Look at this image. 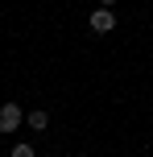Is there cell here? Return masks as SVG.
Returning <instances> with one entry per match:
<instances>
[{"label":"cell","instance_id":"1","mask_svg":"<svg viewBox=\"0 0 153 157\" xmlns=\"http://www.w3.org/2000/svg\"><path fill=\"white\" fill-rule=\"evenodd\" d=\"M87 25H91V33H99V37H104V33H112V29H116V13L95 4V13L87 17Z\"/></svg>","mask_w":153,"mask_h":157},{"label":"cell","instance_id":"2","mask_svg":"<svg viewBox=\"0 0 153 157\" xmlns=\"http://www.w3.org/2000/svg\"><path fill=\"white\" fill-rule=\"evenodd\" d=\"M25 124V112L17 103H0V132H17Z\"/></svg>","mask_w":153,"mask_h":157},{"label":"cell","instance_id":"3","mask_svg":"<svg viewBox=\"0 0 153 157\" xmlns=\"http://www.w3.org/2000/svg\"><path fill=\"white\" fill-rule=\"evenodd\" d=\"M25 124H29L33 132H46V128H50V112H41V108H33L29 116H25Z\"/></svg>","mask_w":153,"mask_h":157},{"label":"cell","instance_id":"4","mask_svg":"<svg viewBox=\"0 0 153 157\" xmlns=\"http://www.w3.org/2000/svg\"><path fill=\"white\" fill-rule=\"evenodd\" d=\"M8 157H37V153H33V145L21 141V145H13V153H8Z\"/></svg>","mask_w":153,"mask_h":157},{"label":"cell","instance_id":"5","mask_svg":"<svg viewBox=\"0 0 153 157\" xmlns=\"http://www.w3.org/2000/svg\"><path fill=\"white\" fill-rule=\"evenodd\" d=\"M99 8H116V0H99Z\"/></svg>","mask_w":153,"mask_h":157}]
</instances>
